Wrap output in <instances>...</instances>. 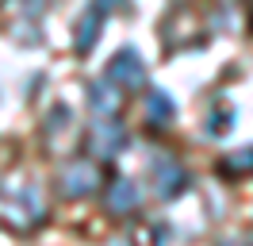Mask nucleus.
<instances>
[{
  "label": "nucleus",
  "instance_id": "obj_12",
  "mask_svg": "<svg viewBox=\"0 0 253 246\" xmlns=\"http://www.w3.org/2000/svg\"><path fill=\"white\" fill-rule=\"evenodd\" d=\"M46 127H50V131H58V127H65V123H69V108H65V104H58V108H50V116H46Z\"/></svg>",
  "mask_w": 253,
  "mask_h": 246
},
{
  "label": "nucleus",
  "instance_id": "obj_13",
  "mask_svg": "<svg viewBox=\"0 0 253 246\" xmlns=\"http://www.w3.org/2000/svg\"><path fill=\"white\" fill-rule=\"evenodd\" d=\"M126 0H96V8H100V12H115V8H123Z\"/></svg>",
  "mask_w": 253,
  "mask_h": 246
},
{
  "label": "nucleus",
  "instance_id": "obj_7",
  "mask_svg": "<svg viewBox=\"0 0 253 246\" xmlns=\"http://www.w3.org/2000/svg\"><path fill=\"white\" fill-rule=\"evenodd\" d=\"M119 104H123V92L115 89V81H92L88 85V108H92L100 120H108V116H115L119 112Z\"/></svg>",
  "mask_w": 253,
  "mask_h": 246
},
{
  "label": "nucleus",
  "instance_id": "obj_1",
  "mask_svg": "<svg viewBox=\"0 0 253 246\" xmlns=\"http://www.w3.org/2000/svg\"><path fill=\"white\" fill-rule=\"evenodd\" d=\"M0 215L12 223V227H39L42 215H46V204H42V192L35 184H23L16 192H4L0 196Z\"/></svg>",
  "mask_w": 253,
  "mask_h": 246
},
{
  "label": "nucleus",
  "instance_id": "obj_10",
  "mask_svg": "<svg viewBox=\"0 0 253 246\" xmlns=\"http://www.w3.org/2000/svg\"><path fill=\"white\" fill-rule=\"evenodd\" d=\"M222 173H230V177H242V173H253V146H238L222 158Z\"/></svg>",
  "mask_w": 253,
  "mask_h": 246
},
{
  "label": "nucleus",
  "instance_id": "obj_3",
  "mask_svg": "<svg viewBox=\"0 0 253 246\" xmlns=\"http://www.w3.org/2000/svg\"><path fill=\"white\" fill-rule=\"evenodd\" d=\"M108 77L119 89H142L146 85V65H142V58H138V50H134V46H123V50L111 58Z\"/></svg>",
  "mask_w": 253,
  "mask_h": 246
},
{
  "label": "nucleus",
  "instance_id": "obj_5",
  "mask_svg": "<svg viewBox=\"0 0 253 246\" xmlns=\"http://www.w3.org/2000/svg\"><path fill=\"white\" fill-rule=\"evenodd\" d=\"M96 181H100V173H96L92 162H69L62 169V192L69 200H81L88 192H96Z\"/></svg>",
  "mask_w": 253,
  "mask_h": 246
},
{
  "label": "nucleus",
  "instance_id": "obj_11",
  "mask_svg": "<svg viewBox=\"0 0 253 246\" xmlns=\"http://www.w3.org/2000/svg\"><path fill=\"white\" fill-rule=\"evenodd\" d=\"M230 127H234V112H230V108H211V116H207V135L222 138Z\"/></svg>",
  "mask_w": 253,
  "mask_h": 246
},
{
  "label": "nucleus",
  "instance_id": "obj_8",
  "mask_svg": "<svg viewBox=\"0 0 253 246\" xmlns=\"http://www.w3.org/2000/svg\"><path fill=\"white\" fill-rule=\"evenodd\" d=\"M173 120H176L173 96H169L165 89H154L150 96H146V123H150V127H169Z\"/></svg>",
  "mask_w": 253,
  "mask_h": 246
},
{
  "label": "nucleus",
  "instance_id": "obj_2",
  "mask_svg": "<svg viewBox=\"0 0 253 246\" xmlns=\"http://www.w3.org/2000/svg\"><path fill=\"white\" fill-rule=\"evenodd\" d=\"M150 177H154V188H158V196L173 200L180 196L184 188H188V173H184V166L176 162V158H169V154H158V158H150Z\"/></svg>",
  "mask_w": 253,
  "mask_h": 246
},
{
  "label": "nucleus",
  "instance_id": "obj_4",
  "mask_svg": "<svg viewBox=\"0 0 253 246\" xmlns=\"http://www.w3.org/2000/svg\"><path fill=\"white\" fill-rule=\"evenodd\" d=\"M126 142H130L126 127H123V123H115L111 116L92 127V150H96V158H115V154L126 150Z\"/></svg>",
  "mask_w": 253,
  "mask_h": 246
},
{
  "label": "nucleus",
  "instance_id": "obj_9",
  "mask_svg": "<svg viewBox=\"0 0 253 246\" xmlns=\"http://www.w3.org/2000/svg\"><path fill=\"white\" fill-rule=\"evenodd\" d=\"M100 27H104V12L100 8H88V12L77 19V31H73V46L77 50H92V43L100 39Z\"/></svg>",
  "mask_w": 253,
  "mask_h": 246
},
{
  "label": "nucleus",
  "instance_id": "obj_6",
  "mask_svg": "<svg viewBox=\"0 0 253 246\" xmlns=\"http://www.w3.org/2000/svg\"><path fill=\"white\" fill-rule=\"evenodd\" d=\"M142 204V188L130 181V177H119V181L108 184V212L111 215H126Z\"/></svg>",
  "mask_w": 253,
  "mask_h": 246
}]
</instances>
